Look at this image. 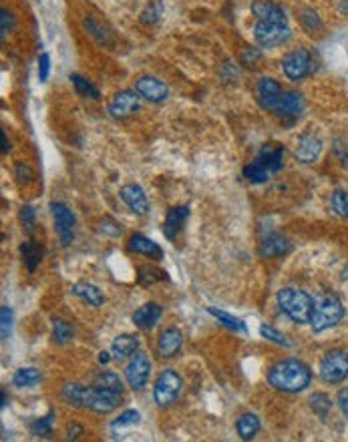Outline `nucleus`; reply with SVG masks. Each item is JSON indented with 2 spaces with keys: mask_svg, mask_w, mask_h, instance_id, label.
I'll return each mask as SVG.
<instances>
[{
  "mask_svg": "<svg viewBox=\"0 0 348 442\" xmlns=\"http://www.w3.org/2000/svg\"><path fill=\"white\" fill-rule=\"evenodd\" d=\"M75 336V330L70 326L67 320H63V318H55L53 320V342L58 344V346H65V344H69L70 340Z\"/></svg>",
  "mask_w": 348,
  "mask_h": 442,
  "instance_id": "nucleus-30",
  "label": "nucleus"
},
{
  "mask_svg": "<svg viewBox=\"0 0 348 442\" xmlns=\"http://www.w3.org/2000/svg\"><path fill=\"white\" fill-rule=\"evenodd\" d=\"M255 97H258V103H260L262 109L274 113L278 109L282 97H284V89L280 87L278 81H274L270 77H264L255 85Z\"/></svg>",
  "mask_w": 348,
  "mask_h": 442,
  "instance_id": "nucleus-11",
  "label": "nucleus"
},
{
  "mask_svg": "<svg viewBox=\"0 0 348 442\" xmlns=\"http://www.w3.org/2000/svg\"><path fill=\"white\" fill-rule=\"evenodd\" d=\"M181 386H184V380L181 376L172 370V368H165L157 380H155V386H153V400L159 408H167L174 404L177 400V396L181 392Z\"/></svg>",
  "mask_w": 348,
  "mask_h": 442,
  "instance_id": "nucleus-5",
  "label": "nucleus"
},
{
  "mask_svg": "<svg viewBox=\"0 0 348 442\" xmlns=\"http://www.w3.org/2000/svg\"><path fill=\"white\" fill-rule=\"evenodd\" d=\"M6 402H9V398H6V390H2V402H0V406L4 408L6 406Z\"/></svg>",
  "mask_w": 348,
  "mask_h": 442,
  "instance_id": "nucleus-53",
  "label": "nucleus"
},
{
  "mask_svg": "<svg viewBox=\"0 0 348 442\" xmlns=\"http://www.w3.org/2000/svg\"><path fill=\"white\" fill-rule=\"evenodd\" d=\"M337 402H338V408H340V412L344 414L348 419V388H342L337 396Z\"/></svg>",
  "mask_w": 348,
  "mask_h": 442,
  "instance_id": "nucleus-49",
  "label": "nucleus"
},
{
  "mask_svg": "<svg viewBox=\"0 0 348 442\" xmlns=\"http://www.w3.org/2000/svg\"><path fill=\"white\" fill-rule=\"evenodd\" d=\"M141 109V101L137 93L133 91H121L117 93L111 103H109V115L113 119H125V117L135 115Z\"/></svg>",
  "mask_w": 348,
  "mask_h": 442,
  "instance_id": "nucleus-13",
  "label": "nucleus"
},
{
  "mask_svg": "<svg viewBox=\"0 0 348 442\" xmlns=\"http://www.w3.org/2000/svg\"><path fill=\"white\" fill-rule=\"evenodd\" d=\"M99 232L103 233V235H109V237H117L119 233H121V227L117 225V221H113L111 217H105L101 221V225H99Z\"/></svg>",
  "mask_w": 348,
  "mask_h": 442,
  "instance_id": "nucleus-43",
  "label": "nucleus"
},
{
  "mask_svg": "<svg viewBox=\"0 0 348 442\" xmlns=\"http://www.w3.org/2000/svg\"><path fill=\"white\" fill-rule=\"evenodd\" d=\"M268 382L278 392L298 394V392H304L312 382V370L302 360L286 358L270 366Z\"/></svg>",
  "mask_w": 348,
  "mask_h": 442,
  "instance_id": "nucleus-2",
  "label": "nucleus"
},
{
  "mask_svg": "<svg viewBox=\"0 0 348 442\" xmlns=\"http://www.w3.org/2000/svg\"><path fill=\"white\" fill-rule=\"evenodd\" d=\"M43 374L35 366H28V368H21L16 370L14 376H12V384L19 386V388H33L41 382Z\"/></svg>",
  "mask_w": 348,
  "mask_h": 442,
  "instance_id": "nucleus-27",
  "label": "nucleus"
},
{
  "mask_svg": "<svg viewBox=\"0 0 348 442\" xmlns=\"http://www.w3.org/2000/svg\"><path fill=\"white\" fill-rule=\"evenodd\" d=\"M55 424V410H51L47 416H41L35 422H31V434L35 436H51Z\"/></svg>",
  "mask_w": 348,
  "mask_h": 442,
  "instance_id": "nucleus-34",
  "label": "nucleus"
},
{
  "mask_svg": "<svg viewBox=\"0 0 348 442\" xmlns=\"http://www.w3.org/2000/svg\"><path fill=\"white\" fill-rule=\"evenodd\" d=\"M208 314L213 316V318H216V320L220 322L221 326L228 328V330H232V332H240V334H244V332H248V328H246L244 320H240V318H236V316L228 314V312H223V310L208 308Z\"/></svg>",
  "mask_w": 348,
  "mask_h": 442,
  "instance_id": "nucleus-28",
  "label": "nucleus"
},
{
  "mask_svg": "<svg viewBox=\"0 0 348 442\" xmlns=\"http://www.w3.org/2000/svg\"><path fill=\"white\" fill-rule=\"evenodd\" d=\"M119 198L123 199V203H125L133 213H137V215H145V213L149 211L147 195L143 193V189H141L137 183H127V185L121 187Z\"/></svg>",
  "mask_w": 348,
  "mask_h": 442,
  "instance_id": "nucleus-15",
  "label": "nucleus"
},
{
  "mask_svg": "<svg viewBox=\"0 0 348 442\" xmlns=\"http://www.w3.org/2000/svg\"><path fill=\"white\" fill-rule=\"evenodd\" d=\"M254 38L255 43L264 48L282 47L292 38V31L286 23H264V21H258L254 26Z\"/></svg>",
  "mask_w": 348,
  "mask_h": 442,
  "instance_id": "nucleus-7",
  "label": "nucleus"
},
{
  "mask_svg": "<svg viewBox=\"0 0 348 442\" xmlns=\"http://www.w3.org/2000/svg\"><path fill=\"white\" fill-rule=\"evenodd\" d=\"M302 23H304V26H306L308 31H314V28H320V21H318V16H316V12H314V11H304V16H302Z\"/></svg>",
  "mask_w": 348,
  "mask_h": 442,
  "instance_id": "nucleus-48",
  "label": "nucleus"
},
{
  "mask_svg": "<svg viewBox=\"0 0 348 442\" xmlns=\"http://www.w3.org/2000/svg\"><path fill=\"white\" fill-rule=\"evenodd\" d=\"M70 81H73V87H75V91L79 93V97L83 99H91V101H99V91H97V87H95L93 82H89L85 77L81 75H70Z\"/></svg>",
  "mask_w": 348,
  "mask_h": 442,
  "instance_id": "nucleus-31",
  "label": "nucleus"
},
{
  "mask_svg": "<svg viewBox=\"0 0 348 442\" xmlns=\"http://www.w3.org/2000/svg\"><path fill=\"white\" fill-rule=\"evenodd\" d=\"M12 24H14V18H12V14L6 11V9H2V11H0V35H2V38L11 33Z\"/></svg>",
  "mask_w": 348,
  "mask_h": 442,
  "instance_id": "nucleus-44",
  "label": "nucleus"
},
{
  "mask_svg": "<svg viewBox=\"0 0 348 442\" xmlns=\"http://www.w3.org/2000/svg\"><path fill=\"white\" fill-rule=\"evenodd\" d=\"M12 328V310L9 306H2L0 308V336L2 340H9Z\"/></svg>",
  "mask_w": 348,
  "mask_h": 442,
  "instance_id": "nucleus-41",
  "label": "nucleus"
},
{
  "mask_svg": "<svg viewBox=\"0 0 348 442\" xmlns=\"http://www.w3.org/2000/svg\"><path fill=\"white\" fill-rule=\"evenodd\" d=\"M21 220H23V223L26 225V230L31 232V230L35 227V210H33L31 205H24L23 211H21Z\"/></svg>",
  "mask_w": 348,
  "mask_h": 442,
  "instance_id": "nucleus-47",
  "label": "nucleus"
},
{
  "mask_svg": "<svg viewBox=\"0 0 348 442\" xmlns=\"http://www.w3.org/2000/svg\"><path fill=\"white\" fill-rule=\"evenodd\" d=\"M282 70L290 81H302L314 70V57L308 48H296L282 60Z\"/></svg>",
  "mask_w": 348,
  "mask_h": 442,
  "instance_id": "nucleus-8",
  "label": "nucleus"
},
{
  "mask_svg": "<svg viewBox=\"0 0 348 442\" xmlns=\"http://www.w3.org/2000/svg\"><path fill=\"white\" fill-rule=\"evenodd\" d=\"M163 12V4L162 0H151L149 4L143 9L141 12V23L143 24H153L159 21V16H162Z\"/></svg>",
  "mask_w": 348,
  "mask_h": 442,
  "instance_id": "nucleus-37",
  "label": "nucleus"
},
{
  "mask_svg": "<svg viewBox=\"0 0 348 442\" xmlns=\"http://www.w3.org/2000/svg\"><path fill=\"white\" fill-rule=\"evenodd\" d=\"M135 93L139 95L141 99L149 101V103H163L169 97V87L155 77L143 75L135 81Z\"/></svg>",
  "mask_w": 348,
  "mask_h": 442,
  "instance_id": "nucleus-12",
  "label": "nucleus"
},
{
  "mask_svg": "<svg viewBox=\"0 0 348 442\" xmlns=\"http://www.w3.org/2000/svg\"><path fill=\"white\" fill-rule=\"evenodd\" d=\"M70 291H73V296L81 298V300H85L89 306H93V308H101L105 303L103 291L99 290V286L89 284V281H79V284H75V286L70 288Z\"/></svg>",
  "mask_w": 348,
  "mask_h": 442,
  "instance_id": "nucleus-25",
  "label": "nucleus"
},
{
  "mask_svg": "<svg viewBox=\"0 0 348 442\" xmlns=\"http://www.w3.org/2000/svg\"><path fill=\"white\" fill-rule=\"evenodd\" d=\"M163 316V308L159 303L147 302L141 306L139 310L133 314V324L139 328V330H151L155 326Z\"/></svg>",
  "mask_w": 348,
  "mask_h": 442,
  "instance_id": "nucleus-22",
  "label": "nucleus"
},
{
  "mask_svg": "<svg viewBox=\"0 0 348 442\" xmlns=\"http://www.w3.org/2000/svg\"><path fill=\"white\" fill-rule=\"evenodd\" d=\"M262 424H260V419L255 416L254 412H246L240 419L236 420V431H238V436L242 441H252L255 438V434L260 432Z\"/></svg>",
  "mask_w": 348,
  "mask_h": 442,
  "instance_id": "nucleus-26",
  "label": "nucleus"
},
{
  "mask_svg": "<svg viewBox=\"0 0 348 442\" xmlns=\"http://www.w3.org/2000/svg\"><path fill=\"white\" fill-rule=\"evenodd\" d=\"M141 414L137 410H125L119 419H115L111 422L113 428H125V426H133V424H139Z\"/></svg>",
  "mask_w": 348,
  "mask_h": 442,
  "instance_id": "nucleus-40",
  "label": "nucleus"
},
{
  "mask_svg": "<svg viewBox=\"0 0 348 442\" xmlns=\"http://www.w3.org/2000/svg\"><path fill=\"white\" fill-rule=\"evenodd\" d=\"M304 111V99L300 93H292V91H284V97L280 101L278 109L274 111V115L284 119V121H294L298 119Z\"/></svg>",
  "mask_w": 348,
  "mask_h": 442,
  "instance_id": "nucleus-18",
  "label": "nucleus"
},
{
  "mask_svg": "<svg viewBox=\"0 0 348 442\" xmlns=\"http://www.w3.org/2000/svg\"><path fill=\"white\" fill-rule=\"evenodd\" d=\"M151 376V360L145 352H135L125 368V380L133 390H143Z\"/></svg>",
  "mask_w": 348,
  "mask_h": 442,
  "instance_id": "nucleus-9",
  "label": "nucleus"
},
{
  "mask_svg": "<svg viewBox=\"0 0 348 442\" xmlns=\"http://www.w3.org/2000/svg\"><path fill=\"white\" fill-rule=\"evenodd\" d=\"M255 161L264 165L270 173H278L280 169L284 167V147H282V145H276V143L264 145L262 151L258 153Z\"/></svg>",
  "mask_w": 348,
  "mask_h": 442,
  "instance_id": "nucleus-20",
  "label": "nucleus"
},
{
  "mask_svg": "<svg viewBox=\"0 0 348 442\" xmlns=\"http://www.w3.org/2000/svg\"><path fill=\"white\" fill-rule=\"evenodd\" d=\"M292 249L290 242H288V237H284L282 233H270L266 235L264 239H262V244L258 247V254L260 257H280L284 256V254H288Z\"/></svg>",
  "mask_w": 348,
  "mask_h": 442,
  "instance_id": "nucleus-16",
  "label": "nucleus"
},
{
  "mask_svg": "<svg viewBox=\"0 0 348 442\" xmlns=\"http://www.w3.org/2000/svg\"><path fill=\"white\" fill-rule=\"evenodd\" d=\"M127 249L129 252H133V254H137V256H147L153 257V259H162L163 257L162 247L155 244L153 239H149V237L141 235V233H135V235L129 237Z\"/></svg>",
  "mask_w": 348,
  "mask_h": 442,
  "instance_id": "nucleus-23",
  "label": "nucleus"
},
{
  "mask_svg": "<svg viewBox=\"0 0 348 442\" xmlns=\"http://www.w3.org/2000/svg\"><path fill=\"white\" fill-rule=\"evenodd\" d=\"M137 279H139L141 286H151V284H157V281H165L169 279V276L163 271V269L151 268V266H143L137 271Z\"/></svg>",
  "mask_w": 348,
  "mask_h": 442,
  "instance_id": "nucleus-35",
  "label": "nucleus"
},
{
  "mask_svg": "<svg viewBox=\"0 0 348 442\" xmlns=\"http://www.w3.org/2000/svg\"><path fill=\"white\" fill-rule=\"evenodd\" d=\"M320 153H322V141L316 135H302L294 155L300 163H314V161H318Z\"/></svg>",
  "mask_w": 348,
  "mask_h": 442,
  "instance_id": "nucleus-17",
  "label": "nucleus"
},
{
  "mask_svg": "<svg viewBox=\"0 0 348 442\" xmlns=\"http://www.w3.org/2000/svg\"><path fill=\"white\" fill-rule=\"evenodd\" d=\"M139 350V338L133 334H121L111 342V356L115 360H127Z\"/></svg>",
  "mask_w": 348,
  "mask_h": 442,
  "instance_id": "nucleus-24",
  "label": "nucleus"
},
{
  "mask_svg": "<svg viewBox=\"0 0 348 442\" xmlns=\"http://www.w3.org/2000/svg\"><path fill=\"white\" fill-rule=\"evenodd\" d=\"M51 213H53V220H55V230H57L58 237H60V244L67 247L75 239V215L60 201H53L51 203Z\"/></svg>",
  "mask_w": 348,
  "mask_h": 442,
  "instance_id": "nucleus-10",
  "label": "nucleus"
},
{
  "mask_svg": "<svg viewBox=\"0 0 348 442\" xmlns=\"http://www.w3.org/2000/svg\"><path fill=\"white\" fill-rule=\"evenodd\" d=\"M21 254H23V262L26 269L33 274L36 268H38V264H41V259H43V249L38 247L36 244L33 242H24L21 245Z\"/></svg>",
  "mask_w": 348,
  "mask_h": 442,
  "instance_id": "nucleus-29",
  "label": "nucleus"
},
{
  "mask_svg": "<svg viewBox=\"0 0 348 442\" xmlns=\"http://www.w3.org/2000/svg\"><path fill=\"white\" fill-rule=\"evenodd\" d=\"M262 58V53L260 50H255V48H246L244 53H242V65L246 67H255L254 63L255 60H260Z\"/></svg>",
  "mask_w": 348,
  "mask_h": 442,
  "instance_id": "nucleus-46",
  "label": "nucleus"
},
{
  "mask_svg": "<svg viewBox=\"0 0 348 442\" xmlns=\"http://www.w3.org/2000/svg\"><path fill=\"white\" fill-rule=\"evenodd\" d=\"M330 203H332V210L337 211L340 217L348 220V191H342V189L334 191Z\"/></svg>",
  "mask_w": 348,
  "mask_h": 442,
  "instance_id": "nucleus-39",
  "label": "nucleus"
},
{
  "mask_svg": "<svg viewBox=\"0 0 348 442\" xmlns=\"http://www.w3.org/2000/svg\"><path fill=\"white\" fill-rule=\"evenodd\" d=\"M252 12L258 21H264V23H286V14L282 11V6L272 0H255L252 4Z\"/></svg>",
  "mask_w": 348,
  "mask_h": 442,
  "instance_id": "nucleus-21",
  "label": "nucleus"
},
{
  "mask_svg": "<svg viewBox=\"0 0 348 442\" xmlns=\"http://www.w3.org/2000/svg\"><path fill=\"white\" fill-rule=\"evenodd\" d=\"M310 408H312V412L316 416L326 419L328 412L332 410V402H330V398H328L325 392H314V394L310 396Z\"/></svg>",
  "mask_w": 348,
  "mask_h": 442,
  "instance_id": "nucleus-36",
  "label": "nucleus"
},
{
  "mask_svg": "<svg viewBox=\"0 0 348 442\" xmlns=\"http://www.w3.org/2000/svg\"><path fill=\"white\" fill-rule=\"evenodd\" d=\"M85 28L89 31V35L93 36L95 41L99 43V45H107V47H113V38H111V33L103 28L101 24L97 23L95 18H85Z\"/></svg>",
  "mask_w": 348,
  "mask_h": 442,
  "instance_id": "nucleus-32",
  "label": "nucleus"
},
{
  "mask_svg": "<svg viewBox=\"0 0 348 442\" xmlns=\"http://www.w3.org/2000/svg\"><path fill=\"white\" fill-rule=\"evenodd\" d=\"M111 358H113V356H111V350H109V352H101V354H99V362H101V364H109Z\"/></svg>",
  "mask_w": 348,
  "mask_h": 442,
  "instance_id": "nucleus-52",
  "label": "nucleus"
},
{
  "mask_svg": "<svg viewBox=\"0 0 348 442\" xmlns=\"http://www.w3.org/2000/svg\"><path fill=\"white\" fill-rule=\"evenodd\" d=\"M270 175L272 173L268 171L266 167L262 163H258V161H252V163L244 167V177L250 183H266L268 179H270Z\"/></svg>",
  "mask_w": 348,
  "mask_h": 442,
  "instance_id": "nucleus-33",
  "label": "nucleus"
},
{
  "mask_svg": "<svg viewBox=\"0 0 348 442\" xmlns=\"http://www.w3.org/2000/svg\"><path fill=\"white\" fill-rule=\"evenodd\" d=\"M344 318V306L337 296H325L320 302L316 303L312 316V330L316 334L325 332L328 328H334Z\"/></svg>",
  "mask_w": 348,
  "mask_h": 442,
  "instance_id": "nucleus-4",
  "label": "nucleus"
},
{
  "mask_svg": "<svg viewBox=\"0 0 348 442\" xmlns=\"http://www.w3.org/2000/svg\"><path fill=\"white\" fill-rule=\"evenodd\" d=\"M260 334L270 340V342H274V344H278V346H284V348H292V342L288 338L284 336L282 332H278L274 326H268V324H262L260 326Z\"/></svg>",
  "mask_w": 348,
  "mask_h": 442,
  "instance_id": "nucleus-38",
  "label": "nucleus"
},
{
  "mask_svg": "<svg viewBox=\"0 0 348 442\" xmlns=\"http://www.w3.org/2000/svg\"><path fill=\"white\" fill-rule=\"evenodd\" d=\"M278 308L296 324H310L316 302L310 293L298 288H284L278 291Z\"/></svg>",
  "mask_w": 348,
  "mask_h": 442,
  "instance_id": "nucleus-3",
  "label": "nucleus"
},
{
  "mask_svg": "<svg viewBox=\"0 0 348 442\" xmlns=\"http://www.w3.org/2000/svg\"><path fill=\"white\" fill-rule=\"evenodd\" d=\"M83 432H85V428H83L81 424H77V422H75V424H69V426H67V438H69V441H75V438L81 436Z\"/></svg>",
  "mask_w": 348,
  "mask_h": 442,
  "instance_id": "nucleus-50",
  "label": "nucleus"
},
{
  "mask_svg": "<svg viewBox=\"0 0 348 442\" xmlns=\"http://www.w3.org/2000/svg\"><path fill=\"white\" fill-rule=\"evenodd\" d=\"M48 72H51V57H48V53H43L38 57V79H41V82L47 81Z\"/></svg>",
  "mask_w": 348,
  "mask_h": 442,
  "instance_id": "nucleus-45",
  "label": "nucleus"
},
{
  "mask_svg": "<svg viewBox=\"0 0 348 442\" xmlns=\"http://www.w3.org/2000/svg\"><path fill=\"white\" fill-rule=\"evenodd\" d=\"M63 400L75 408H87L95 414H111L121 402H123V392L113 390L103 384L83 386L77 382H69L60 390Z\"/></svg>",
  "mask_w": 348,
  "mask_h": 442,
  "instance_id": "nucleus-1",
  "label": "nucleus"
},
{
  "mask_svg": "<svg viewBox=\"0 0 348 442\" xmlns=\"http://www.w3.org/2000/svg\"><path fill=\"white\" fill-rule=\"evenodd\" d=\"M0 139H2V153L6 155V153L11 151V141L6 139V133H4V131L0 133Z\"/></svg>",
  "mask_w": 348,
  "mask_h": 442,
  "instance_id": "nucleus-51",
  "label": "nucleus"
},
{
  "mask_svg": "<svg viewBox=\"0 0 348 442\" xmlns=\"http://www.w3.org/2000/svg\"><path fill=\"white\" fill-rule=\"evenodd\" d=\"M14 177L21 185H28L35 179V171L26 163H16L14 165Z\"/></svg>",
  "mask_w": 348,
  "mask_h": 442,
  "instance_id": "nucleus-42",
  "label": "nucleus"
},
{
  "mask_svg": "<svg viewBox=\"0 0 348 442\" xmlns=\"http://www.w3.org/2000/svg\"><path fill=\"white\" fill-rule=\"evenodd\" d=\"M184 346V334L179 328H165L157 338V354L159 358H174Z\"/></svg>",
  "mask_w": 348,
  "mask_h": 442,
  "instance_id": "nucleus-14",
  "label": "nucleus"
},
{
  "mask_svg": "<svg viewBox=\"0 0 348 442\" xmlns=\"http://www.w3.org/2000/svg\"><path fill=\"white\" fill-rule=\"evenodd\" d=\"M320 378L326 384H340L348 378V352L330 350L320 362Z\"/></svg>",
  "mask_w": 348,
  "mask_h": 442,
  "instance_id": "nucleus-6",
  "label": "nucleus"
},
{
  "mask_svg": "<svg viewBox=\"0 0 348 442\" xmlns=\"http://www.w3.org/2000/svg\"><path fill=\"white\" fill-rule=\"evenodd\" d=\"M187 217H189V207L187 205H179V207H172L167 217H165V225H163V233L169 242H175L179 232L184 230Z\"/></svg>",
  "mask_w": 348,
  "mask_h": 442,
  "instance_id": "nucleus-19",
  "label": "nucleus"
}]
</instances>
